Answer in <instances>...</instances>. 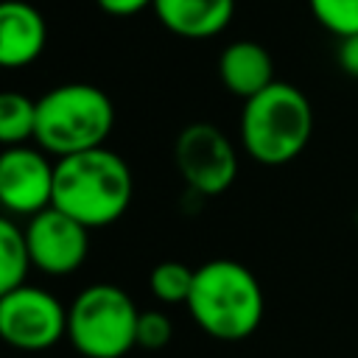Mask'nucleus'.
<instances>
[{"label": "nucleus", "instance_id": "f257e3e1", "mask_svg": "<svg viewBox=\"0 0 358 358\" xmlns=\"http://www.w3.org/2000/svg\"><path fill=\"white\" fill-rule=\"evenodd\" d=\"M134 199V176L126 159L106 145L56 159L53 207L101 229L126 215Z\"/></svg>", "mask_w": 358, "mask_h": 358}, {"label": "nucleus", "instance_id": "f03ea898", "mask_svg": "<svg viewBox=\"0 0 358 358\" xmlns=\"http://www.w3.org/2000/svg\"><path fill=\"white\" fill-rule=\"evenodd\" d=\"M187 310L207 336L218 341H243L260 327L266 296L252 268L218 257L196 268Z\"/></svg>", "mask_w": 358, "mask_h": 358}, {"label": "nucleus", "instance_id": "7ed1b4c3", "mask_svg": "<svg viewBox=\"0 0 358 358\" xmlns=\"http://www.w3.org/2000/svg\"><path fill=\"white\" fill-rule=\"evenodd\" d=\"M313 134V106L302 90L274 81L255 98L243 101L241 143L246 154L268 168L296 159Z\"/></svg>", "mask_w": 358, "mask_h": 358}, {"label": "nucleus", "instance_id": "20e7f679", "mask_svg": "<svg viewBox=\"0 0 358 358\" xmlns=\"http://www.w3.org/2000/svg\"><path fill=\"white\" fill-rule=\"evenodd\" d=\"M115 129L112 98L84 81L59 84L36 98V134L34 143L53 154L70 157L101 148Z\"/></svg>", "mask_w": 358, "mask_h": 358}, {"label": "nucleus", "instance_id": "39448f33", "mask_svg": "<svg viewBox=\"0 0 358 358\" xmlns=\"http://www.w3.org/2000/svg\"><path fill=\"white\" fill-rule=\"evenodd\" d=\"M140 310L134 299L112 282L78 291L67 308V338L84 358H123L137 347Z\"/></svg>", "mask_w": 358, "mask_h": 358}, {"label": "nucleus", "instance_id": "423d86ee", "mask_svg": "<svg viewBox=\"0 0 358 358\" xmlns=\"http://www.w3.org/2000/svg\"><path fill=\"white\" fill-rule=\"evenodd\" d=\"M0 336L22 352H42L67 336V308L39 285L0 294Z\"/></svg>", "mask_w": 358, "mask_h": 358}, {"label": "nucleus", "instance_id": "0eeeda50", "mask_svg": "<svg viewBox=\"0 0 358 358\" xmlns=\"http://www.w3.org/2000/svg\"><path fill=\"white\" fill-rule=\"evenodd\" d=\"M173 162L196 196H218L238 176V154L213 123H190L173 143Z\"/></svg>", "mask_w": 358, "mask_h": 358}, {"label": "nucleus", "instance_id": "6e6552de", "mask_svg": "<svg viewBox=\"0 0 358 358\" xmlns=\"http://www.w3.org/2000/svg\"><path fill=\"white\" fill-rule=\"evenodd\" d=\"M56 162L48 151L31 145H8L0 154V204L11 218H31L53 207Z\"/></svg>", "mask_w": 358, "mask_h": 358}, {"label": "nucleus", "instance_id": "1a4fd4ad", "mask_svg": "<svg viewBox=\"0 0 358 358\" xmlns=\"http://www.w3.org/2000/svg\"><path fill=\"white\" fill-rule=\"evenodd\" d=\"M25 241L34 268L50 277H67L78 271L90 255V229L59 207H48L25 218Z\"/></svg>", "mask_w": 358, "mask_h": 358}, {"label": "nucleus", "instance_id": "9d476101", "mask_svg": "<svg viewBox=\"0 0 358 358\" xmlns=\"http://www.w3.org/2000/svg\"><path fill=\"white\" fill-rule=\"evenodd\" d=\"M48 45L45 17L22 0H6L0 6V64L8 70L28 67L42 56Z\"/></svg>", "mask_w": 358, "mask_h": 358}, {"label": "nucleus", "instance_id": "9b49d317", "mask_svg": "<svg viewBox=\"0 0 358 358\" xmlns=\"http://www.w3.org/2000/svg\"><path fill=\"white\" fill-rule=\"evenodd\" d=\"M218 78L232 95L249 101L277 81L274 78V59L260 42L238 39L221 50Z\"/></svg>", "mask_w": 358, "mask_h": 358}, {"label": "nucleus", "instance_id": "f8f14e48", "mask_svg": "<svg viewBox=\"0 0 358 358\" xmlns=\"http://www.w3.org/2000/svg\"><path fill=\"white\" fill-rule=\"evenodd\" d=\"M157 20L182 39H210L235 14V0H154Z\"/></svg>", "mask_w": 358, "mask_h": 358}, {"label": "nucleus", "instance_id": "ddd939ff", "mask_svg": "<svg viewBox=\"0 0 358 358\" xmlns=\"http://www.w3.org/2000/svg\"><path fill=\"white\" fill-rule=\"evenodd\" d=\"M34 268L31 249L25 241V227L17 224L11 215L0 221V294H8L25 285L28 271Z\"/></svg>", "mask_w": 358, "mask_h": 358}, {"label": "nucleus", "instance_id": "4468645a", "mask_svg": "<svg viewBox=\"0 0 358 358\" xmlns=\"http://www.w3.org/2000/svg\"><path fill=\"white\" fill-rule=\"evenodd\" d=\"M36 134V101L22 92L0 95V140L3 145H25Z\"/></svg>", "mask_w": 358, "mask_h": 358}, {"label": "nucleus", "instance_id": "2eb2a0df", "mask_svg": "<svg viewBox=\"0 0 358 358\" xmlns=\"http://www.w3.org/2000/svg\"><path fill=\"white\" fill-rule=\"evenodd\" d=\"M193 277L196 268L179 260H162L148 274V291L165 305H187V296L193 291Z\"/></svg>", "mask_w": 358, "mask_h": 358}, {"label": "nucleus", "instance_id": "dca6fc26", "mask_svg": "<svg viewBox=\"0 0 358 358\" xmlns=\"http://www.w3.org/2000/svg\"><path fill=\"white\" fill-rule=\"evenodd\" d=\"M308 6L319 25L338 39L358 34V0H308Z\"/></svg>", "mask_w": 358, "mask_h": 358}, {"label": "nucleus", "instance_id": "f3484780", "mask_svg": "<svg viewBox=\"0 0 358 358\" xmlns=\"http://www.w3.org/2000/svg\"><path fill=\"white\" fill-rule=\"evenodd\" d=\"M173 336V324L162 310H140L137 319V347L162 350Z\"/></svg>", "mask_w": 358, "mask_h": 358}, {"label": "nucleus", "instance_id": "a211bd4d", "mask_svg": "<svg viewBox=\"0 0 358 358\" xmlns=\"http://www.w3.org/2000/svg\"><path fill=\"white\" fill-rule=\"evenodd\" d=\"M336 59H338V67H341L350 78H358V34L338 39V53H336Z\"/></svg>", "mask_w": 358, "mask_h": 358}, {"label": "nucleus", "instance_id": "6ab92c4d", "mask_svg": "<svg viewBox=\"0 0 358 358\" xmlns=\"http://www.w3.org/2000/svg\"><path fill=\"white\" fill-rule=\"evenodd\" d=\"M98 8L109 17H134L140 14L143 8L154 6V0H95Z\"/></svg>", "mask_w": 358, "mask_h": 358}]
</instances>
